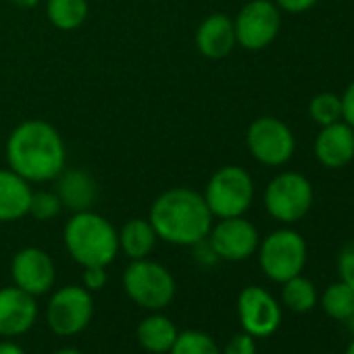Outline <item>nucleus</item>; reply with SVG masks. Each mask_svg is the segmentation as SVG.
<instances>
[{"label": "nucleus", "mask_w": 354, "mask_h": 354, "mask_svg": "<svg viewBox=\"0 0 354 354\" xmlns=\"http://www.w3.org/2000/svg\"><path fill=\"white\" fill-rule=\"evenodd\" d=\"M7 165L30 184H46L67 167V148L59 129L44 119L21 121L7 138Z\"/></svg>", "instance_id": "obj_1"}, {"label": "nucleus", "mask_w": 354, "mask_h": 354, "mask_svg": "<svg viewBox=\"0 0 354 354\" xmlns=\"http://www.w3.org/2000/svg\"><path fill=\"white\" fill-rule=\"evenodd\" d=\"M213 219L205 196L184 186L158 194L148 213L158 240L173 246H196L207 240Z\"/></svg>", "instance_id": "obj_2"}, {"label": "nucleus", "mask_w": 354, "mask_h": 354, "mask_svg": "<svg viewBox=\"0 0 354 354\" xmlns=\"http://www.w3.org/2000/svg\"><path fill=\"white\" fill-rule=\"evenodd\" d=\"M63 242L69 257L84 267H109L119 254V232L115 225L90 211L73 213L65 223Z\"/></svg>", "instance_id": "obj_3"}, {"label": "nucleus", "mask_w": 354, "mask_h": 354, "mask_svg": "<svg viewBox=\"0 0 354 354\" xmlns=\"http://www.w3.org/2000/svg\"><path fill=\"white\" fill-rule=\"evenodd\" d=\"M123 290L127 298L146 310H162L167 308L177 292V283L173 273L152 261V259H136L123 271Z\"/></svg>", "instance_id": "obj_4"}, {"label": "nucleus", "mask_w": 354, "mask_h": 354, "mask_svg": "<svg viewBox=\"0 0 354 354\" xmlns=\"http://www.w3.org/2000/svg\"><path fill=\"white\" fill-rule=\"evenodd\" d=\"M203 196L213 217H242L254 201L252 175L244 167L225 165L211 175Z\"/></svg>", "instance_id": "obj_5"}, {"label": "nucleus", "mask_w": 354, "mask_h": 354, "mask_svg": "<svg viewBox=\"0 0 354 354\" xmlns=\"http://www.w3.org/2000/svg\"><path fill=\"white\" fill-rule=\"evenodd\" d=\"M259 265L263 273L275 281L283 283L302 273L306 265V242L294 230H275L259 244Z\"/></svg>", "instance_id": "obj_6"}, {"label": "nucleus", "mask_w": 354, "mask_h": 354, "mask_svg": "<svg viewBox=\"0 0 354 354\" xmlns=\"http://www.w3.org/2000/svg\"><path fill=\"white\" fill-rule=\"evenodd\" d=\"M313 186L302 173H277L265 188V209L279 223H296L304 219L313 207Z\"/></svg>", "instance_id": "obj_7"}, {"label": "nucleus", "mask_w": 354, "mask_h": 354, "mask_svg": "<svg viewBox=\"0 0 354 354\" xmlns=\"http://www.w3.org/2000/svg\"><path fill=\"white\" fill-rule=\"evenodd\" d=\"M94 317L92 292L84 286H63L59 288L46 306V323L50 331L59 337H73L82 333Z\"/></svg>", "instance_id": "obj_8"}, {"label": "nucleus", "mask_w": 354, "mask_h": 354, "mask_svg": "<svg viewBox=\"0 0 354 354\" xmlns=\"http://www.w3.org/2000/svg\"><path fill=\"white\" fill-rule=\"evenodd\" d=\"M246 146L254 160L267 167L286 165L296 150L292 129L277 117H259L248 125Z\"/></svg>", "instance_id": "obj_9"}, {"label": "nucleus", "mask_w": 354, "mask_h": 354, "mask_svg": "<svg viewBox=\"0 0 354 354\" xmlns=\"http://www.w3.org/2000/svg\"><path fill=\"white\" fill-rule=\"evenodd\" d=\"M236 42L246 50H263L281 30V11L273 0H250L234 19Z\"/></svg>", "instance_id": "obj_10"}, {"label": "nucleus", "mask_w": 354, "mask_h": 354, "mask_svg": "<svg viewBox=\"0 0 354 354\" xmlns=\"http://www.w3.org/2000/svg\"><path fill=\"white\" fill-rule=\"evenodd\" d=\"M207 242L217 254V259L240 263L250 259L259 250L261 238L254 223H250L242 215V217L219 219V223H213Z\"/></svg>", "instance_id": "obj_11"}, {"label": "nucleus", "mask_w": 354, "mask_h": 354, "mask_svg": "<svg viewBox=\"0 0 354 354\" xmlns=\"http://www.w3.org/2000/svg\"><path fill=\"white\" fill-rule=\"evenodd\" d=\"M238 319L242 331L252 337H269L281 325V306L261 286H246L238 296Z\"/></svg>", "instance_id": "obj_12"}, {"label": "nucleus", "mask_w": 354, "mask_h": 354, "mask_svg": "<svg viewBox=\"0 0 354 354\" xmlns=\"http://www.w3.org/2000/svg\"><path fill=\"white\" fill-rule=\"evenodd\" d=\"M13 286L32 294L34 298L44 296L53 290L57 281V267L53 257L36 246H26L15 252L11 261Z\"/></svg>", "instance_id": "obj_13"}, {"label": "nucleus", "mask_w": 354, "mask_h": 354, "mask_svg": "<svg viewBox=\"0 0 354 354\" xmlns=\"http://www.w3.org/2000/svg\"><path fill=\"white\" fill-rule=\"evenodd\" d=\"M38 321V302L17 286L0 288V335H26Z\"/></svg>", "instance_id": "obj_14"}, {"label": "nucleus", "mask_w": 354, "mask_h": 354, "mask_svg": "<svg viewBox=\"0 0 354 354\" xmlns=\"http://www.w3.org/2000/svg\"><path fill=\"white\" fill-rule=\"evenodd\" d=\"M315 156L327 169H342L354 158V129L346 121L321 127L315 140Z\"/></svg>", "instance_id": "obj_15"}, {"label": "nucleus", "mask_w": 354, "mask_h": 354, "mask_svg": "<svg viewBox=\"0 0 354 354\" xmlns=\"http://www.w3.org/2000/svg\"><path fill=\"white\" fill-rule=\"evenodd\" d=\"M196 48L203 57L219 61L225 59L234 53L238 46L236 42V30H234V19L225 13H213L196 30L194 36Z\"/></svg>", "instance_id": "obj_16"}, {"label": "nucleus", "mask_w": 354, "mask_h": 354, "mask_svg": "<svg viewBox=\"0 0 354 354\" xmlns=\"http://www.w3.org/2000/svg\"><path fill=\"white\" fill-rule=\"evenodd\" d=\"M57 196L63 205V209H69L73 213L90 211L98 198V186L96 180L86 169H63L57 177Z\"/></svg>", "instance_id": "obj_17"}, {"label": "nucleus", "mask_w": 354, "mask_h": 354, "mask_svg": "<svg viewBox=\"0 0 354 354\" xmlns=\"http://www.w3.org/2000/svg\"><path fill=\"white\" fill-rule=\"evenodd\" d=\"M32 184L15 171L0 169V223H15L30 215Z\"/></svg>", "instance_id": "obj_18"}, {"label": "nucleus", "mask_w": 354, "mask_h": 354, "mask_svg": "<svg viewBox=\"0 0 354 354\" xmlns=\"http://www.w3.org/2000/svg\"><path fill=\"white\" fill-rule=\"evenodd\" d=\"M177 335H180L177 325L167 315L156 313V310L146 315L136 327L138 344L150 354H167L171 346L175 344Z\"/></svg>", "instance_id": "obj_19"}, {"label": "nucleus", "mask_w": 354, "mask_h": 354, "mask_svg": "<svg viewBox=\"0 0 354 354\" xmlns=\"http://www.w3.org/2000/svg\"><path fill=\"white\" fill-rule=\"evenodd\" d=\"M158 236L148 219H129L119 230V250L129 259H146L152 254Z\"/></svg>", "instance_id": "obj_20"}, {"label": "nucleus", "mask_w": 354, "mask_h": 354, "mask_svg": "<svg viewBox=\"0 0 354 354\" xmlns=\"http://www.w3.org/2000/svg\"><path fill=\"white\" fill-rule=\"evenodd\" d=\"M88 0H46V17L61 32H73L88 19Z\"/></svg>", "instance_id": "obj_21"}, {"label": "nucleus", "mask_w": 354, "mask_h": 354, "mask_svg": "<svg viewBox=\"0 0 354 354\" xmlns=\"http://www.w3.org/2000/svg\"><path fill=\"white\" fill-rule=\"evenodd\" d=\"M281 302L288 310L304 315V313H310L315 304L319 302V292L315 283L300 273L281 283Z\"/></svg>", "instance_id": "obj_22"}, {"label": "nucleus", "mask_w": 354, "mask_h": 354, "mask_svg": "<svg viewBox=\"0 0 354 354\" xmlns=\"http://www.w3.org/2000/svg\"><path fill=\"white\" fill-rule=\"evenodd\" d=\"M319 302H321L323 310L327 313V317H331L335 321H346L354 310V290L339 279L325 288Z\"/></svg>", "instance_id": "obj_23"}, {"label": "nucleus", "mask_w": 354, "mask_h": 354, "mask_svg": "<svg viewBox=\"0 0 354 354\" xmlns=\"http://www.w3.org/2000/svg\"><path fill=\"white\" fill-rule=\"evenodd\" d=\"M167 354H221V350L209 333L198 329H186L180 331Z\"/></svg>", "instance_id": "obj_24"}, {"label": "nucleus", "mask_w": 354, "mask_h": 354, "mask_svg": "<svg viewBox=\"0 0 354 354\" xmlns=\"http://www.w3.org/2000/svg\"><path fill=\"white\" fill-rule=\"evenodd\" d=\"M308 115L321 127L331 125L335 121H342V100H339V96H335L331 92L317 94L308 104Z\"/></svg>", "instance_id": "obj_25"}, {"label": "nucleus", "mask_w": 354, "mask_h": 354, "mask_svg": "<svg viewBox=\"0 0 354 354\" xmlns=\"http://www.w3.org/2000/svg\"><path fill=\"white\" fill-rule=\"evenodd\" d=\"M63 211V205L57 196V192L53 190H38L32 194V203H30V215L38 221H50L55 217H59Z\"/></svg>", "instance_id": "obj_26"}, {"label": "nucleus", "mask_w": 354, "mask_h": 354, "mask_svg": "<svg viewBox=\"0 0 354 354\" xmlns=\"http://www.w3.org/2000/svg\"><path fill=\"white\" fill-rule=\"evenodd\" d=\"M337 275L354 290V240L346 242L337 254Z\"/></svg>", "instance_id": "obj_27"}, {"label": "nucleus", "mask_w": 354, "mask_h": 354, "mask_svg": "<svg viewBox=\"0 0 354 354\" xmlns=\"http://www.w3.org/2000/svg\"><path fill=\"white\" fill-rule=\"evenodd\" d=\"M221 354H257V337L246 331L236 333L234 337H230Z\"/></svg>", "instance_id": "obj_28"}, {"label": "nucleus", "mask_w": 354, "mask_h": 354, "mask_svg": "<svg viewBox=\"0 0 354 354\" xmlns=\"http://www.w3.org/2000/svg\"><path fill=\"white\" fill-rule=\"evenodd\" d=\"M109 281V273L106 267H84L82 273V286L90 292H98L106 286Z\"/></svg>", "instance_id": "obj_29"}, {"label": "nucleus", "mask_w": 354, "mask_h": 354, "mask_svg": "<svg viewBox=\"0 0 354 354\" xmlns=\"http://www.w3.org/2000/svg\"><path fill=\"white\" fill-rule=\"evenodd\" d=\"M339 100H342V121H346L354 129V82L344 90Z\"/></svg>", "instance_id": "obj_30"}, {"label": "nucleus", "mask_w": 354, "mask_h": 354, "mask_svg": "<svg viewBox=\"0 0 354 354\" xmlns=\"http://www.w3.org/2000/svg\"><path fill=\"white\" fill-rule=\"evenodd\" d=\"M273 3L279 7V11H288V13H304L308 9H313L319 0H273Z\"/></svg>", "instance_id": "obj_31"}, {"label": "nucleus", "mask_w": 354, "mask_h": 354, "mask_svg": "<svg viewBox=\"0 0 354 354\" xmlns=\"http://www.w3.org/2000/svg\"><path fill=\"white\" fill-rule=\"evenodd\" d=\"M0 354H26V350L19 344H15L11 337H5L0 342Z\"/></svg>", "instance_id": "obj_32"}, {"label": "nucleus", "mask_w": 354, "mask_h": 354, "mask_svg": "<svg viewBox=\"0 0 354 354\" xmlns=\"http://www.w3.org/2000/svg\"><path fill=\"white\" fill-rule=\"evenodd\" d=\"M9 3L13 7H19V9H34L40 3V0H9Z\"/></svg>", "instance_id": "obj_33"}, {"label": "nucleus", "mask_w": 354, "mask_h": 354, "mask_svg": "<svg viewBox=\"0 0 354 354\" xmlns=\"http://www.w3.org/2000/svg\"><path fill=\"white\" fill-rule=\"evenodd\" d=\"M55 354H84V352L77 350V348H73V346H65V348H59Z\"/></svg>", "instance_id": "obj_34"}, {"label": "nucleus", "mask_w": 354, "mask_h": 354, "mask_svg": "<svg viewBox=\"0 0 354 354\" xmlns=\"http://www.w3.org/2000/svg\"><path fill=\"white\" fill-rule=\"evenodd\" d=\"M346 323H348V327H350V331L354 333V310H352V315L346 319Z\"/></svg>", "instance_id": "obj_35"}, {"label": "nucleus", "mask_w": 354, "mask_h": 354, "mask_svg": "<svg viewBox=\"0 0 354 354\" xmlns=\"http://www.w3.org/2000/svg\"><path fill=\"white\" fill-rule=\"evenodd\" d=\"M344 354H354V337H352V342L348 344V348H346V352Z\"/></svg>", "instance_id": "obj_36"}]
</instances>
